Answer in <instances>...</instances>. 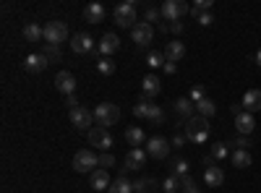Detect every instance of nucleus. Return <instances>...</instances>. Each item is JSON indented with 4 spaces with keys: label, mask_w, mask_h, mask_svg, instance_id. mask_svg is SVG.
Wrapping results in <instances>:
<instances>
[{
    "label": "nucleus",
    "mask_w": 261,
    "mask_h": 193,
    "mask_svg": "<svg viewBox=\"0 0 261 193\" xmlns=\"http://www.w3.org/2000/svg\"><path fill=\"white\" fill-rule=\"evenodd\" d=\"M186 136L193 144H204L209 139V120L201 115H193L191 120H186Z\"/></svg>",
    "instance_id": "obj_1"
},
{
    "label": "nucleus",
    "mask_w": 261,
    "mask_h": 193,
    "mask_svg": "<svg viewBox=\"0 0 261 193\" xmlns=\"http://www.w3.org/2000/svg\"><path fill=\"white\" fill-rule=\"evenodd\" d=\"M73 170L76 173H94V170H99V157L92 152V149H81V152H76L73 157Z\"/></svg>",
    "instance_id": "obj_2"
},
{
    "label": "nucleus",
    "mask_w": 261,
    "mask_h": 193,
    "mask_svg": "<svg viewBox=\"0 0 261 193\" xmlns=\"http://www.w3.org/2000/svg\"><path fill=\"white\" fill-rule=\"evenodd\" d=\"M94 118H97V123L102 128H110V125H115L120 120V107L113 104V102H102V104H97Z\"/></svg>",
    "instance_id": "obj_3"
},
{
    "label": "nucleus",
    "mask_w": 261,
    "mask_h": 193,
    "mask_svg": "<svg viewBox=\"0 0 261 193\" xmlns=\"http://www.w3.org/2000/svg\"><path fill=\"white\" fill-rule=\"evenodd\" d=\"M160 13H162V18H165V21L175 24V21H183V16H186V13H191V8L183 3V0H165L162 8H160Z\"/></svg>",
    "instance_id": "obj_4"
},
{
    "label": "nucleus",
    "mask_w": 261,
    "mask_h": 193,
    "mask_svg": "<svg viewBox=\"0 0 261 193\" xmlns=\"http://www.w3.org/2000/svg\"><path fill=\"white\" fill-rule=\"evenodd\" d=\"M65 39H68V26H65V21H47L45 24V42L47 45L60 47Z\"/></svg>",
    "instance_id": "obj_5"
},
{
    "label": "nucleus",
    "mask_w": 261,
    "mask_h": 193,
    "mask_svg": "<svg viewBox=\"0 0 261 193\" xmlns=\"http://www.w3.org/2000/svg\"><path fill=\"white\" fill-rule=\"evenodd\" d=\"M115 24L123 29H134L136 26V3L128 0V3H120L115 8Z\"/></svg>",
    "instance_id": "obj_6"
},
{
    "label": "nucleus",
    "mask_w": 261,
    "mask_h": 193,
    "mask_svg": "<svg viewBox=\"0 0 261 193\" xmlns=\"http://www.w3.org/2000/svg\"><path fill=\"white\" fill-rule=\"evenodd\" d=\"M170 149H172V144H170L167 139H162V136H151V139L146 141V154L154 157V159H167Z\"/></svg>",
    "instance_id": "obj_7"
},
{
    "label": "nucleus",
    "mask_w": 261,
    "mask_h": 193,
    "mask_svg": "<svg viewBox=\"0 0 261 193\" xmlns=\"http://www.w3.org/2000/svg\"><path fill=\"white\" fill-rule=\"evenodd\" d=\"M71 123L79 128V131H92L94 113H92V110H86L84 104H79V107H73V110H71Z\"/></svg>",
    "instance_id": "obj_8"
},
{
    "label": "nucleus",
    "mask_w": 261,
    "mask_h": 193,
    "mask_svg": "<svg viewBox=\"0 0 261 193\" xmlns=\"http://www.w3.org/2000/svg\"><path fill=\"white\" fill-rule=\"evenodd\" d=\"M89 144L107 152V149H113V136H110V128H102V125H94L89 131Z\"/></svg>",
    "instance_id": "obj_9"
},
{
    "label": "nucleus",
    "mask_w": 261,
    "mask_h": 193,
    "mask_svg": "<svg viewBox=\"0 0 261 193\" xmlns=\"http://www.w3.org/2000/svg\"><path fill=\"white\" fill-rule=\"evenodd\" d=\"M130 37H134V42L139 47H149L151 39H154V29H151V24H146V21H139V24L130 29Z\"/></svg>",
    "instance_id": "obj_10"
},
{
    "label": "nucleus",
    "mask_w": 261,
    "mask_h": 193,
    "mask_svg": "<svg viewBox=\"0 0 261 193\" xmlns=\"http://www.w3.org/2000/svg\"><path fill=\"white\" fill-rule=\"evenodd\" d=\"M160 92H162V78L157 73H146L141 78V94H144V99H154Z\"/></svg>",
    "instance_id": "obj_11"
},
{
    "label": "nucleus",
    "mask_w": 261,
    "mask_h": 193,
    "mask_svg": "<svg viewBox=\"0 0 261 193\" xmlns=\"http://www.w3.org/2000/svg\"><path fill=\"white\" fill-rule=\"evenodd\" d=\"M76 78H73V73L71 71H60L58 76H55V89L60 92V94H65V97H73V92H76Z\"/></svg>",
    "instance_id": "obj_12"
},
{
    "label": "nucleus",
    "mask_w": 261,
    "mask_h": 193,
    "mask_svg": "<svg viewBox=\"0 0 261 193\" xmlns=\"http://www.w3.org/2000/svg\"><path fill=\"white\" fill-rule=\"evenodd\" d=\"M71 50H73L76 55H86V52H92V50H94V39H92V34H86V32L73 34V37H71Z\"/></svg>",
    "instance_id": "obj_13"
},
{
    "label": "nucleus",
    "mask_w": 261,
    "mask_h": 193,
    "mask_svg": "<svg viewBox=\"0 0 261 193\" xmlns=\"http://www.w3.org/2000/svg\"><path fill=\"white\" fill-rule=\"evenodd\" d=\"M146 149H128V154H125V173H130V170H141L144 162H146Z\"/></svg>",
    "instance_id": "obj_14"
},
{
    "label": "nucleus",
    "mask_w": 261,
    "mask_h": 193,
    "mask_svg": "<svg viewBox=\"0 0 261 193\" xmlns=\"http://www.w3.org/2000/svg\"><path fill=\"white\" fill-rule=\"evenodd\" d=\"M162 55H165L167 63H178V60H183V55H186V45H183L180 39H172V42H167V45H165Z\"/></svg>",
    "instance_id": "obj_15"
},
{
    "label": "nucleus",
    "mask_w": 261,
    "mask_h": 193,
    "mask_svg": "<svg viewBox=\"0 0 261 193\" xmlns=\"http://www.w3.org/2000/svg\"><path fill=\"white\" fill-rule=\"evenodd\" d=\"M47 66H50V60H47L45 52H34V55H29V58L24 60V68H27L29 73H42Z\"/></svg>",
    "instance_id": "obj_16"
},
{
    "label": "nucleus",
    "mask_w": 261,
    "mask_h": 193,
    "mask_svg": "<svg viewBox=\"0 0 261 193\" xmlns=\"http://www.w3.org/2000/svg\"><path fill=\"white\" fill-rule=\"evenodd\" d=\"M120 50V39H118V34H105L102 39H99V55L102 58H110L113 52H118Z\"/></svg>",
    "instance_id": "obj_17"
},
{
    "label": "nucleus",
    "mask_w": 261,
    "mask_h": 193,
    "mask_svg": "<svg viewBox=\"0 0 261 193\" xmlns=\"http://www.w3.org/2000/svg\"><path fill=\"white\" fill-rule=\"evenodd\" d=\"M241 104H243V110L251 113V115L258 113V110H261V89H248V92L243 94V102H241Z\"/></svg>",
    "instance_id": "obj_18"
},
{
    "label": "nucleus",
    "mask_w": 261,
    "mask_h": 193,
    "mask_svg": "<svg viewBox=\"0 0 261 193\" xmlns=\"http://www.w3.org/2000/svg\"><path fill=\"white\" fill-rule=\"evenodd\" d=\"M235 128H238V133H241V136H251V133H253V128H256V120H253V115L243 110L241 115L235 118Z\"/></svg>",
    "instance_id": "obj_19"
},
{
    "label": "nucleus",
    "mask_w": 261,
    "mask_h": 193,
    "mask_svg": "<svg viewBox=\"0 0 261 193\" xmlns=\"http://www.w3.org/2000/svg\"><path fill=\"white\" fill-rule=\"evenodd\" d=\"M125 141L130 144V149H141V144H146V133H144V128L141 125H130L128 131H125Z\"/></svg>",
    "instance_id": "obj_20"
},
{
    "label": "nucleus",
    "mask_w": 261,
    "mask_h": 193,
    "mask_svg": "<svg viewBox=\"0 0 261 193\" xmlns=\"http://www.w3.org/2000/svg\"><path fill=\"white\" fill-rule=\"evenodd\" d=\"M110 175H107V170H94V173L89 175V185L94 188V190H107L110 188Z\"/></svg>",
    "instance_id": "obj_21"
},
{
    "label": "nucleus",
    "mask_w": 261,
    "mask_h": 193,
    "mask_svg": "<svg viewBox=\"0 0 261 193\" xmlns=\"http://www.w3.org/2000/svg\"><path fill=\"white\" fill-rule=\"evenodd\" d=\"M204 183L209 185V188H220L222 183H225V173L220 167H206L204 170Z\"/></svg>",
    "instance_id": "obj_22"
},
{
    "label": "nucleus",
    "mask_w": 261,
    "mask_h": 193,
    "mask_svg": "<svg viewBox=\"0 0 261 193\" xmlns=\"http://www.w3.org/2000/svg\"><path fill=\"white\" fill-rule=\"evenodd\" d=\"M84 21H89V24H99V21H105V8L99 3H89L84 8Z\"/></svg>",
    "instance_id": "obj_23"
},
{
    "label": "nucleus",
    "mask_w": 261,
    "mask_h": 193,
    "mask_svg": "<svg viewBox=\"0 0 261 193\" xmlns=\"http://www.w3.org/2000/svg\"><path fill=\"white\" fill-rule=\"evenodd\" d=\"M107 193H134V183H130L125 175H118L113 183H110V188H107Z\"/></svg>",
    "instance_id": "obj_24"
},
{
    "label": "nucleus",
    "mask_w": 261,
    "mask_h": 193,
    "mask_svg": "<svg viewBox=\"0 0 261 193\" xmlns=\"http://www.w3.org/2000/svg\"><path fill=\"white\" fill-rule=\"evenodd\" d=\"M157 190V180L154 178H139L134 180V193H154Z\"/></svg>",
    "instance_id": "obj_25"
},
{
    "label": "nucleus",
    "mask_w": 261,
    "mask_h": 193,
    "mask_svg": "<svg viewBox=\"0 0 261 193\" xmlns=\"http://www.w3.org/2000/svg\"><path fill=\"white\" fill-rule=\"evenodd\" d=\"M24 39H27V42H39V39H45V26H39V24H27V26H24Z\"/></svg>",
    "instance_id": "obj_26"
},
{
    "label": "nucleus",
    "mask_w": 261,
    "mask_h": 193,
    "mask_svg": "<svg viewBox=\"0 0 261 193\" xmlns=\"http://www.w3.org/2000/svg\"><path fill=\"white\" fill-rule=\"evenodd\" d=\"M193 110H196V104H193L191 99H178V102H175V113H178L180 118H186V120L193 118Z\"/></svg>",
    "instance_id": "obj_27"
},
{
    "label": "nucleus",
    "mask_w": 261,
    "mask_h": 193,
    "mask_svg": "<svg viewBox=\"0 0 261 193\" xmlns=\"http://www.w3.org/2000/svg\"><path fill=\"white\" fill-rule=\"evenodd\" d=\"M196 113H199L201 118H206V120H209V118L217 113V104L206 97V99H201V102H196Z\"/></svg>",
    "instance_id": "obj_28"
},
{
    "label": "nucleus",
    "mask_w": 261,
    "mask_h": 193,
    "mask_svg": "<svg viewBox=\"0 0 261 193\" xmlns=\"http://www.w3.org/2000/svg\"><path fill=\"white\" fill-rule=\"evenodd\" d=\"M232 164H235V167H241V170L251 167V154L246 152V149H238V152L232 154Z\"/></svg>",
    "instance_id": "obj_29"
},
{
    "label": "nucleus",
    "mask_w": 261,
    "mask_h": 193,
    "mask_svg": "<svg viewBox=\"0 0 261 193\" xmlns=\"http://www.w3.org/2000/svg\"><path fill=\"white\" fill-rule=\"evenodd\" d=\"M97 71H99L102 76H113V73H115V60H113V58H99V60H97Z\"/></svg>",
    "instance_id": "obj_30"
},
{
    "label": "nucleus",
    "mask_w": 261,
    "mask_h": 193,
    "mask_svg": "<svg viewBox=\"0 0 261 193\" xmlns=\"http://www.w3.org/2000/svg\"><path fill=\"white\" fill-rule=\"evenodd\" d=\"M146 120H149L151 125H162V120H165V113H162V107L151 102V107H149V115H146Z\"/></svg>",
    "instance_id": "obj_31"
},
{
    "label": "nucleus",
    "mask_w": 261,
    "mask_h": 193,
    "mask_svg": "<svg viewBox=\"0 0 261 193\" xmlns=\"http://www.w3.org/2000/svg\"><path fill=\"white\" fill-rule=\"evenodd\" d=\"M162 190H165V193H178V190H180V178H178V175H167V178L162 180Z\"/></svg>",
    "instance_id": "obj_32"
},
{
    "label": "nucleus",
    "mask_w": 261,
    "mask_h": 193,
    "mask_svg": "<svg viewBox=\"0 0 261 193\" xmlns=\"http://www.w3.org/2000/svg\"><path fill=\"white\" fill-rule=\"evenodd\" d=\"M165 63H167L165 55L157 52V50H151V52L146 55V66H149V68H160V66H165Z\"/></svg>",
    "instance_id": "obj_33"
},
{
    "label": "nucleus",
    "mask_w": 261,
    "mask_h": 193,
    "mask_svg": "<svg viewBox=\"0 0 261 193\" xmlns=\"http://www.w3.org/2000/svg\"><path fill=\"white\" fill-rule=\"evenodd\" d=\"M209 8H212V0H196L193 3V8H191V13L199 18V16H204V13H209Z\"/></svg>",
    "instance_id": "obj_34"
},
{
    "label": "nucleus",
    "mask_w": 261,
    "mask_h": 193,
    "mask_svg": "<svg viewBox=\"0 0 261 193\" xmlns=\"http://www.w3.org/2000/svg\"><path fill=\"white\" fill-rule=\"evenodd\" d=\"M180 190L183 193H199V185H196V180L191 175H186V178H180Z\"/></svg>",
    "instance_id": "obj_35"
},
{
    "label": "nucleus",
    "mask_w": 261,
    "mask_h": 193,
    "mask_svg": "<svg viewBox=\"0 0 261 193\" xmlns=\"http://www.w3.org/2000/svg\"><path fill=\"white\" fill-rule=\"evenodd\" d=\"M172 175H178V178H186V175H188V162H186V159H178V162H172Z\"/></svg>",
    "instance_id": "obj_36"
},
{
    "label": "nucleus",
    "mask_w": 261,
    "mask_h": 193,
    "mask_svg": "<svg viewBox=\"0 0 261 193\" xmlns=\"http://www.w3.org/2000/svg\"><path fill=\"white\" fill-rule=\"evenodd\" d=\"M149 107H151V99H141V102L134 107V115H136V118H146V115H149Z\"/></svg>",
    "instance_id": "obj_37"
},
{
    "label": "nucleus",
    "mask_w": 261,
    "mask_h": 193,
    "mask_svg": "<svg viewBox=\"0 0 261 193\" xmlns=\"http://www.w3.org/2000/svg\"><path fill=\"white\" fill-rule=\"evenodd\" d=\"M227 154H230L227 144H214V146H212V157H214V159H225Z\"/></svg>",
    "instance_id": "obj_38"
},
{
    "label": "nucleus",
    "mask_w": 261,
    "mask_h": 193,
    "mask_svg": "<svg viewBox=\"0 0 261 193\" xmlns=\"http://www.w3.org/2000/svg\"><path fill=\"white\" fill-rule=\"evenodd\" d=\"M45 55H47V60H50V63H58L63 52H60V47H55V45H47V50H45Z\"/></svg>",
    "instance_id": "obj_39"
},
{
    "label": "nucleus",
    "mask_w": 261,
    "mask_h": 193,
    "mask_svg": "<svg viewBox=\"0 0 261 193\" xmlns=\"http://www.w3.org/2000/svg\"><path fill=\"white\" fill-rule=\"evenodd\" d=\"M201 99H206V92H204V87H193V89H191V102L196 104V102H201Z\"/></svg>",
    "instance_id": "obj_40"
},
{
    "label": "nucleus",
    "mask_w": 261,
    "mask_h": 193,
    "mask_svg": "<svg viewBox=\"0 0 261 193\" xmlns=\"http://www.w3.org/2000/svg\"><path fill=\"white\" fill-rule=\"evenodd\" d=\"M227 146H238V149H246V152H248V146H251V139L248 136H238L235 141H230Z\"/></svg>",
    "instance_id": "obj_41"
},
{
    "label": "nucleus",
    "mask_w": 261,
    "mask_h": 193,
    "mask_svg": "<svg viewBox=\"0 0 261 193\" xmlns=\"http://www.w3.org/2000/svg\"><path fill=\"white\" fill-rule=\"evenodd\" d=\"M115 164V157L113 154H99V170H107Z\"/></svg>",
    "instance_id": "obj_42"
},
{
    "label": "nucleus",
    "mask_w": 261,
    "mask_h": 193,
    "mask_svg": "<svg viewBox=\"0 0 261 193\" xmlns=\"http://www.w3.org/2000/svg\"><path fill=\"white\" fill-rule=\"evenodd\" d=\"M160 18H162L160 8H146V24H149V21H160Z\"/></svg>",
    "instance_id": "obj_43"
},
{
    "label": "nucleus",
    "mask_w": 261,
    "mask_h": 193,
    "mask_svg": "<svg viewBox=\"0 0 261 193\" xmlns=\"http://www.w3.org/2000/svg\"><path fill=\"white\" fill-rule=\"evenodd\" d=\"M186 139H188V136H183V133H175V136H172V146H175V149H180V146L186 144Z\"/></svg>",
    "instance_id": "obj_44"
},
{
    "label": "nucleus",
    "mask_w": 261,
    "mask_h": 193,
    "mask_svg": "<svg viewBox=\"0 0 261 193\" xmlns=\"http://www.w3.org/2000/svg\"><path fill=\"white\" fill-rule=\"evenodd\" d=\"M212 21H214V16H212V13H204V16H199V24H201V26H209Z\"/></svg>",
    "instance_id": "obj_45"
},
{
    "label": "nucleus",
    "mask_w": 261,
    "mask_h": 193,
    "mask_svg": "<svg viewBox=\"0 0 261 193\" xmlns=\"http://www.w3.org/2000/svg\"><path fill=\"white\" fill-rule=\"evenodd\" d=\"M162 71H165L167 76H172V73L178 71V66H175V63H165V66H162Z\"/></svg>",
    "instance_id": "obj_46"
},
{
    "label": "nucleus",
    "mask_w": 261,
    "mask_h": 193,
    "mask_svg": "<svg viewBox=\"0 0 261 193\" xmlns=\"http://www.w3.org/2000/svg\"><path fill=\"white\" fill-rule=\"evenodd\" d=\"M170 32H172V34H183V21H175V24H170Z\"/></svg>",
    "instance_id": "obj_47"
},
{
    "label": "nucleus",
    "mask_w": 261,
    "mask_h": 193,
    "mask_svg": "<svg viewBox=\"0 0 261 193\" xmlns=\"http://www.w3.org/2000/svg\"><path fill=\"white\" fill-rule=\"evenodd\" d=\"M204 167H214V157H212V154L204 157Z\"/></svg>",
    "instance_id": "obj_48"
},
{
    "label": "nucleus",
    "mask_w": 261,
    "mask_h": 193,
    "mask_svg": "<svg viewBox=\"0 0 261 193\" xmlns=\"http://www.w3.org/2000/svg\"><path fill=\"white\" fill-rule=\"evenodd\" d=\"M68 107H71V110H73V107H79V99L76 97H68Z\"/></svg>",
    "instance_id": "obj_49"
},
{
    "label": "nucleus",
    "mask_w": 261,
    "mask_h": 193,
    "mask_svg": "<svg viewBox=\"0 0 261 193\" xmlns=\"http://www.w3.org/2000/svg\"><path fill=\"white\" fill-rule=\"evenodd\" d=\"M256 63H258V66H261V50H258V55H256Z\"/></svg>",
    "instance_id": "obj_50"
}]
</instances>
